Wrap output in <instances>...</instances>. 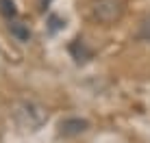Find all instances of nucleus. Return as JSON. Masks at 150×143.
Listing matches in <instances>:
<instances>
[{
	"mask_svg": "<svg viewBox=\"0 0 150 143\" xmlns=\"http://www.w3.org/2000/svg\"><path fill=\"white\" fill-rule=\"evenodd\" d=\"M11 117L22 130H39L48 119V111L39 104L37 100L22 98L13 102L11 106Z\"/></svg>",
	"mask_w": 150,
	"mask_h": 143,
	"instance_id": "f257e3e1",
	"label": "nucleus"
},
{
	"mask_svg": "<svg viewBox=\"0 0 150 143\" xmlns=\"http://www.w3.org/2000/svg\"><path fill=\"white\" fill-rule=\"evenodd\" d=\"M89 13L100 24H113L124 15V0H91Z\"/></svg>",
	"mask_w": 150,
	"mask_h": 143,
	"instance_id": "f03ea898",
	"label": "nucleus"
},
{
	"mask_svg": "<svg viewBox=\"0 0 150 143\" xmlns=\"http://www.w3.org/2000/svg\"><path fill=\"white\" fill-rule=\"evenodd\" d=\"M89 128V121L87 119H81V117H68L59 124V135L63 137H79L83 132H87Z\"/></svg>",
	"mask_w": 150,
	"mask_h": 143,
	"instance_id": "7ed1b4c3",
	"label": "nucleus"
},
{
	"mask_svg": "<svg viewBox=\"0 0 150 143\" xmlns=\"http://www.w3.org/2000/svg\"><path fill=\"white\" fill-rule=\"evenodd\" d=\"M68 50H70L72 57H74L76 63H87V61L94 57V52H91V50L85 46V41H83V39H74V41L70 43Z\"/></svg>",
	"mask_w": 150,
	"mask_h": 143,
	"instance_id": "20e7f679",
	"label": "nucleus"
},
{
	"mask_svg": "<svg viewBox=\"0 0 150 143\" xmlns=\"http://www.w3.org/2000/svg\"><path fill=\"white\" fill-rule=\"evenodd\" d=\"M9 33H11L13 37L18 39V41H22V43L30 41V37H33V33H30L28 24L18 22V20H11V22H9Z\"/></svg>",
	"mask_w": 150,
	"mask_h": 143,
	"instance_id": "39448f33",
	"label": "nucleus"
},
{
	"mask_svg": "<svg viewBox=\"0 0 150 143\" xmlns=\"http://www.w3.org/2000/svg\"><path fill=\"white\" fill-rule=\"evenodd\" d=\"M0 15L7 18L9 22L18 18V7H15L13 0H0Z\"/></svg>",
	"mask_w": 150,
	"mask_h": 143,
	"instance_id": "423d86ee",
	"label": "nucleus"
},
{
	"mask_svg": "<svg viewBox=\"0 0 150 143\" xmlns=\"http://www.w3.org/2000/svg\"><path fill=\"white\" fill-rule=\"evenodd\" d=\"M137 37H139V39H146V41H150V15L142 20V24H139V30H137Z\"/></svg>",
	"mask_w": 150,
	"mask_h": 143,
	"instance_id": "0eeeda50",
	"label": "nucleus"
},
{
	"mask_svg": "<svg viewBox=\"0 0 150 143\" xmlns=\"http://www.w3.org/2000/svg\"><path fill=\"white\" fill-rule=\"evenodd\" d=\"M48 22H50V33H57V30L63 26V22H61V20L57 18V15H50V20H48Z\"/></svg>",
	"mask_w": 150,
	"mask_h": 143,
	"instance_id": "6e6552de",
	"label": "nucleus"
}]
</instances>
